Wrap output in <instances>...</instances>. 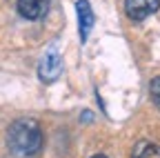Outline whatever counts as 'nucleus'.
<instances>
[{"instance_id": "1", "label": "nucleus", "mask_w": 160, "mask_h": 158, "mask_svg": "<svg viewBox=\"0 0 160 158\" xmlns=\"http://www.w3.org/2000/svg\"><path fill=\"white\" fill-rule=\"evenodd\" d=\"M7 145L16 158H33L42 149V131L33 118H18L7 131Z\"/></svg>"}, {"instance_id": "2", "label": "nucleus", "mask_w": 160, "mask_h": 158, "mask_svg": "<svg viewBox=\"0 0 160 158\" xmlns=\"http://www.w3.org/2000/svg\"><path fill=\"white\" fill-rule=\"evenodd\" d=\"M60 74H62V56L51 49V51H47L42 56V60H40L38 76H40V80H42V83H53Z\"/></svg>"}, {"instance_id": "3", "label": "nucleus", "mask_w": 160, "mask_h": 158, "mask_svg": "<svg viewBox=\"0 0 160 158\" xmlns=\"http://www.w3.org/2000/svg\"><path fill=\"white\" fill-rule=\"evenodd\" d=\"M160 7V0H125V13L131 20H145Z\"/></svg>"}, {"instance_id": "4", "label": "nucleus", "mask_w": 160, "mask_h": 158, "mask_svg": "<svg viewBox=\"0 0 160 158\" xmlns=\"http://www.w3.org/2000/svg\"><path fill=\"white\" fill-rule=\"evenodd\" d=\"M51 0H18V13L27 20H40L49 11Z\"/></svg>"}, {"instance_id": "5", "label": "nucleus", "mask_w": 160, "mask_h": 158, "mask_svg": "<svg viewBox=\"0 0 160 158\" xmlns=\"http://www.w3.org/2000/svg\"><path fill=\"white\" fill-rule=\"evenodd\" d=\"M76 11H78V29H80V40L87 43V38L93 29V23H96V16L91 11V5L87 0H78L76 3Z\"/></svg>"}, {"instance_id": "6", "label": "nucleus", "mask_w": 160, "mask_h": 158, "mask_svg": "<svg viewBox=\"0 0 160 158\" xmlns=\"http://www.w3.org/2000/svg\"><path fill=\"white\" fill-rule=\"evenodd\" d=\"M133 158H160V147L151 143H140L133 151Z\"/></svg>"}, {"instance_id": "7", "label": "nucleus", "mask_w": 160, "mask_h": 158, "mask_svg": "<svg viewBox=\"0 0 160 158\" xmlns=\"http://www.w3.org/2000/svg\"><path fill=\"white\" fill-rule=\"evenodd\" d=\"M149 94H151L153 105L160 109V76H156L153 80H151V85H149Z\"/></svg>"}, {"instance_id": "8", "label": "nucleus", "mask_w": 160, "mask_h": 158, "mask_svg": "<svg viewBox=\"0 0 160 158\" xmlns=\"http://www.w3.org/2000/svg\"><path fill=\"white\" fill-rule=\"evenodd\" d=\"M91 158H107V156H102V154H96V156H91Z\"/></svg>"}]
</instances>
